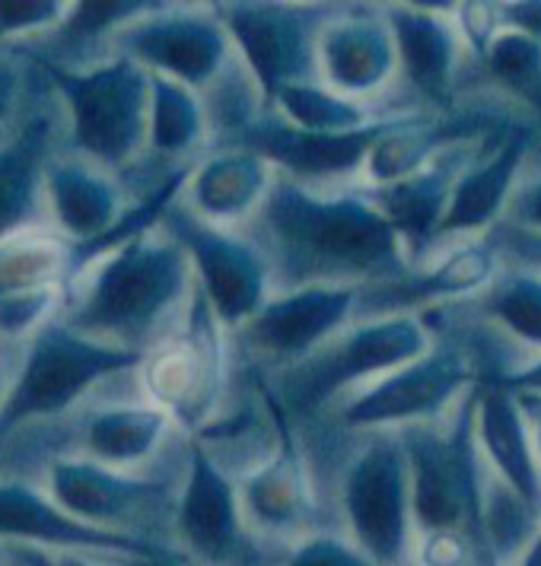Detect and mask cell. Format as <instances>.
Segmentation results:
<instances>
[{
    "mask_svg": "<svg viewBox=\"0 0 541 566\" xmlns=\"http://www.w3.org/2000/svg\"><path fill=\"white\" fill-rule=\"evenodd\" d=\"M256 217L258 249L278 290L312 283L379 286L412 271L402 239L361 185L310 188L278 176Z\"/></svg>",
    "mask_w": 541,
    "mask_h": 566,
    "instance_id": "obj_1",
    "label": "cell"
},
{
    "mask_svg": "<svg viewBox=\"0 0 541 566\" xmlns=\"http://www.w3.org/2000/svg\"><path fill=\"white\" fill-rule=\"evenodd\" d=\"M191 261L179 242L141 232L96 258L64 322L80 335L144 350V340L191 293Z\"/></svg>",
    "mask_w": 541,
    "mask_h": 566,
    "instance_id": "obj_2",
    "label": "cell"
},
{
    "mask_svg": "<svg viewBox=\"0 0 541 566\" xmlns=\"http://www.w3.org/2000/svg\"><path fill=\"white\" fill-rule=\"evenodd\" d=\"M424 318L434 328V347L408 366L392 369L332 405L341 430L361 437L376 430L439 423L456 411L471 388L485 382L481 360L449 306L424 310Z\"/></svg>",
    "mask_w": 541,
    "mask_h": 566,
    "instance_id": "obj_3",
    "label": "cell"
},
{
    "mask_svg": "<svg viewBox=\"0 0 541 566\" xmlns=\"http://www.w3.org/2000/svg\"><path fill=\"white\" fill-rule=\"evenodd\" d=\"M434 347V328L424 312L354 318L306 360L278 376V398L287 413L312 417L329 411L351 391L370 386L398 366H408Z\"/></svg>",
    "mask_w": 541,
    "mask_h": 566,
    "instance_id": "obj_4",
    "label": "cell"
},
{
    "mask_svg": "<svg viewBox=\"0 0 541 566\" xmlns=\"http://www.w3.org/2000/svg\"><path fill=\"white\" fill-rule=\"evenodd\" d=\"M344 538L379 566H408L414 547L412 474L395 430L361 433L337 474Z\"/></svg>",
    "mask_w": 541,
    "mask_h": 566,
    "instance_id": "obj_5",
    "label": "cell"
},
{
    "mask_svg": "<svg viewBox=\"0 0 541 566\" xmlns=\"http://www.w3.org/2000/svg\"><path fill=\"white\" fill-rule=\"evenodd\" d=\"M71 112V137L83 159L122 169L147 147L150 74L125 54L67 71L42 64Z\"/></svg>",
    "mask_w": 541,
    "mask_h": 566,
    "instance_id": "obj_6",
    "label": "cell"
},
{
    "mask_svg": "<svg viewBox=\"0 0 541 566\" xmlns=\"http://www.w3.org/2000/svg\"><path fill=\"white\" fill-rule=\"evenodd\" d=\"M147 350L80 335L67 322H49L29 340L27 360L0 405V442L35 417H58L96 386L144 363Z\"/></svg>",
    "mask_w": 541,
    "mask_h": 566,
    "instance_id": "obj_7",
    "label": "cell"
},
{
    "mask_svg": "<svg viewBox=\"0 0 541 566\" xmlns=\"http://www.w3.org/2000/svg\"><path fill=\"white\" fill-rule=\"evenodd\" d=\"M475 391L439 423L395 430L412 474L414 535L468 532L475 541V513L481 488V452L475 442Z\"/></svg>",
    "mask_w": 541,
    "mask_h": 566,
    "instance_id": "obj_8",
    "label": "cell"
},
{
    "mask_svg": "<svg viewBox=\"0 0 541 566\" xmlns=\"http://www.w3.org/2000/svg\"><path fill=\"white\" fill-rule=\"evenodd\" d=\"M214 13L230 32L232 49L252 74L261 112H271L281 90L315 80V39L335 7L236 0L217 3Z\"/></svg>",
    "mask_w": 541,
    "mask_h": 566,
    "instance_id": "obj_9",
    "label": "cell"
},
{
    "mask_svg": "<svg viewBox=\"0 0 541 566\" xmlns=\"http://www.w3.org/2000/svg\"><path fill=\"white\" fill-rule=\"evenodd\" d=\"M163 230L191 261L195 283L220 328H242L271 296V264L258 242L198 220L188 207L169 205Z\"/></svg>",
    "mask_w": 541,
    "mask_h": 566,
    "instance_id": "obj_10",
    "label": "cell"
},
{
    "mask_svg": "<svg viewBox=\"0 0 541 566\" xmlns=\"http://www.w3.org/2000/svg\"><path fill=\"white\" fill-rule=\"evenodd\" d=\"M141 376L150 405L181 427H201L223 391V340L220 322L191 283V310L185 332L144 354Z\"/></svg>",
    "mask_w": 541,
    "mask_h": 566,
    "instance_id": "obj_11",
    "label": "cell"
},
{
    "mask_svg": "<svg viewBox=\"0 0 541 566\" xmlns=\"http://www.w3.org/2000/svg\"><path fill=\"white\" fill-rule=\"evenodd\" d=\"M383 13L398 54V99L420 112H452L462 103V80L471 67L452 7L388 3Z\"/></svg>",
    "mask_w": 541,
    "mask_h": 566,
    "instance_id": "obj_12",
    "label": "cell"
},
{
    "mask_svg": "<svg viewBox=\"0 0 541 566\" xmlns=\"http://www.w3.org/2000/svg\"><path fill=\"white\" fill-rule=\"evenodd\" d=\"M315 80L354 103L383 105L386 99L395 112H420L392 99L398 90V54L383 7H335L315 39Z\"/></svg>",
    "mask_w": 541,
    "mask_h": 566,
    "instance_id": "obj_13",
    "label": "cell"
},
{
    "mask_svg": "<svg viewBox=\"0 0 541 566\" xmlns=\"http://www.w3.org/2000/svg\"><path fill=\"white\" fill-rule=\"evenodd\" d=\"M0 541L13 547L64 551V554H103L128 557L144 566H179L173 551L134 532H112L64 513L52 500L23 481H0Z\"/></svg>",
    "mask_w": 541,
    "mask_h": 566,
    "instance_id": "obj_14",
    "label": "cell"
},
{
    "mask_svg": "<svg viewBox=\"0 0 541 566\" xmlns=\"http://www.w3.org/2000/svg\"><path fill=\"white\" fill-rule=\"evenodd\" d=\"M115 49L147 74L176 80L198 93L227 71L232 42L214 10H173L163 3L122 29Z\"/></svg>",
    "mask_w": 541,
    "mask_h": 566,
    "instance_id": "obj_15",
    "label": "cell"
},
{
    "mask_svg": "<svg viewBox=\"0 0 541 566\" xmlns=\"http://www.w3.org/2000/svg\"><path fill=\"white\" fill-rule=\"evenodd\" d=\"M539 150L541 125L532 118H519L513 128L503 130L475 163H468L462 176L452 185L449 205L439 220V230L427 258H434L437 252L456 245V242H465V239L488 235L503 220L516 185Z\"/></svg>",
    "mask_w": 541,
    "mask_h": 566,
    "instance_id": "obj_16",
    "label": "cell"
},
{
    "mask_svg": "<svg viewBox=\"0 0 541 566\" xmlns=\"http://www.w3.org/2000/svg\"><path fill=\"white\" fill-rule=\"evenodd\" d=\"M395 118L398 115L379 118L366 128L344 130V134H310V130L287 125L278 112H261L239 128V147L256 150L284 179L310 185V188H332L351 179H357L361 185L366 156Z\"/></svg>",
    "mask_w": 541,
    "mask_h": 566,
    "instance_id": "obj_17",
    "label": "cell"
},
{
    "mask_svg": "<svg viewBox=\"0 0 541 566\" xmlns=\"http://www.w3.org/2000/svg\"><path fill=\"white\" fill-rule=\"evenodd\" d=\"M361 290L363 286H329V283L278 290L239 328L242 340L258 357L287 369L293 363L306 360L357 318Z\"/></svg>",
    "mask_w": 541,
    "mask_h": 566,
    "instance_id": "obj_18",
    "label": "cell"
},
{
    "mask_svg": "<svg viewBox=\"0 0 541 566\" xmlns=\"http://www.w3.org/2000/svg\"><path fill=\"white\" fill-rule=\"evenodd\" d=\"M176 522L188 554H195L201 564L246 566L256 554V535L242 518L239 488L207 452L205 442H191Z\"/></svg>",
    "mask_w": 541,
    "mask_h": 566,
    "instance_id": "obj_19",
    "label": "cell"
},
{
    "mask_svg": "<svg viewBox=\"0 0 541 566\" xmlns=\"http://www.w3.org/2000/svg\"><path fill=\"white\" fill-rule=\"evenodd\" d=\"M278 417V442L264 462L252 468L239 488V506L242 518L252 535L278 538L296 544L306 535L322 532L315 525L319 518V493L312 484V468L303 459V449L296 446V437L290 433L284 413Z\"/></svg>",
    "mask_w": 541,
    "mask_h": 566,
    "instance_id": "obj_20",
    "label": "cell"
},
{
    "mask_svg": "<svg viewBox=\"0 0 541 566\" xmlns=\"http://www.w3.org/2000/svg\"><path fill=\"white\" fill-rule=\"evenodd\" d=\"M500 255L490 245L488 235L465 239L443 249L424 264L412 268L405 277L379 286H363L357 318L373 315H402V312H424L465 303L478 296L500 271Z\"/></svg>",
    "mask_w": 541,
    "mask_h": 566,
    "instance_id": "obj_21",
    "label": "cell"
},
{
    "mask_svg": "<svg viewBox=\"0 0 541 566\" xmlns=\"http://www.w3.org/2000/svg\"><path fill=\"white\" fill-rule=\"evenodd\" d=\"M513 125H507V128H513ZM503 130H493L488 137H475V140H462V144L449 147L427 169L414 172L408 179L379 185V188H363L361 185L366 198L376 205V210L388 220V227L402 239V249L412 261V268H417L430 252L439 220H443L449 195H452V185L462 176L465 166L485 154Z\"/></svg>",
    "mask_w": 541,
    "mask_h": 566,
    "instance_id": "obj_22",
    "label": "cell"
},
{
    "mask_svg": "<svg viewBox=\"0 0 541 566\" xmlns=\"http://www.w3.org/2000/svg\"><path fill=\"white\" fill-rule=\"evenodd\" d=\"M475 442L490 471L541 515V464L526 413L510 388L485 382L475 391Z\"/></svg>",
    "mask_w": 541,
    "mask_h": 566,
    "instance_id": "obj_23",
    "label": "cell"
},
{
    "mask_svg": "<svg viewBox=\"0 0 541 566\" xmlns=\"http://www.w3.org/2000/svg\"><path fill=\"white\" fill-rule=\"evenodd\" d=\"M159 493L163 490L154 481L134 478L128 471L108 468L93 459H61L52 464L54 503L64 513L112 532H128L122 525L144 513Z\"/></svg>",
    "mask_w": 541,
    "mask_h": 566,
    "instance_id": "obj_24",
    "label": "cell"
},
{
    "mask_svg": "<svg viewBox=\"0 0 541 566\" xmlns=\"http://www.w3.org/2000/svg\"><path fill=\"white\" fill-rule=\"evenodd\" d=\"M45 191L52 201L54 223L64 242H71L74 249L100 242L125 217L118 181L83 156L49 163Z\"/></svg>",
    "mask_w": 541,
    "mask_h": 566,
    "instance_id": "obj_25",
    "label": "cell"
},
{
    "mask_svg": "<svg viewBox=\"0 0 541 566\" xmlns=\"http://www.w3.org/2000/svg\"><path fill=\"white\" fill-rule=\"evenodd\" d=\"M274 179V166L256 150H220L188 172V210L210 227L227 230L258 213Z\"/></svg>",
    "mask_w": 541,
    "mask_h": 566,
    "instance_id": "obj_26",
    "label": "cell"
},
{
    "mask_svg": "<svg viewBox=\"0 0 541 566\" xmlns=\"http://www.w3.org/2000/svg\"><path fill=\"white\" fill-rule=\"evenodd\" d=\"M52 125L49 115H32L0 147V242L29 230L39 213V195L49 172Z\"/></svg>",
    "mask_w": 541,
    "mask_h": 566,
    "instance_id": "obj_27",
    "label": "cell"
},
{
    "mask_svg": "<svg viewBox=\"0 0 541 566\" xmlns=\"http://www.w3.org/2000/svg\"><path fill=\"white\" fill-rule=\"evenodd\" d=\"M471 315L493 325L529 357L541 354V271L532 264L503 261L497 277L462 303Z\"/></svg>",
    "mask_w": 541,
    "mask_h": 566,
    "instance_id": "obj_28",
    "label": "cell"
},
{
    "mask_svg": "<svg viewBox=\"0 0 541 566\" xmlns=\"http://www.w3.org/2000/svg\"><path fill=\"white\" fill-rule=\"evenodd\" d=\"M169 430V417L154 405H122L90 413L83 423V439L90 459L125 471L156 452Z\"/></svg>",
    "mask_w": 541,
    "mask_h": 566,
    "instance_id": "obj_29",
    "label": "cell"
},
{
    "mask_svg": "<svg viewBox=\"0 0 541 566\" xmlns=\"http://www.w3.org/2000/svg\"><path fill=\"white\" fill-rule=\"evenodd\" d=\"M271 112H278L287 125L310 134H344V130H357L379 122V118H392V115H405L386 105L354 103L332 93L329 86H322L319 80L310 83H293L278 93V99L271 105Z\"/></svg>",
    "mask_w": 541,
    "mask_h": 566,
    "instance_id": "obj_30",
    "label": "cell"
},
{
    "mask_svg": "<svg viewBox=\"0 0 541 566\" xmlns=\"http://www.w3.org/2000/svg\"><path fill=\"white\" fill-rule=\"evenodd\" d=\"M205 125L207 112L195 90L150 74L147 147L156 156H185L205 137Z\"/></svg>",
    "mask_w": 541,
    "mask_h": 566,
    "instance_id": "obj_31",
    "label": "cell"
},
{
    "mask_svg": "<svg viewBox=\"0 0 541 566\" xmlns=\"http://www.w3.org/2000/svg\"><path fill=\"white\" fill-rule=\"evenodd\" d=\"M64 277H71V242L29 230L0 242V296L61 286Z\"/></svg>",
    "mask_w": 541,
    "mask_h": 566,
    "instance_id": "obj_32",
    "label": "cell"
},
{
    "mask_svg": "<svg viewBox=\"0 0 541 566\" xmlns=\"http://www.w3.org/2000/svg\"><path fill=\"white\" fill-rule=\"evenodd\" d=\"M159 7L163 3H154V0H83V3H71L64 23L54 29V35L49 32V52L54 49L64 61L83 57L105 32L118 35L134 20L154 13ZM64 61L52 64V67H64Z\"/></svg>",
    "mask_w": 541,
    "mask_h": 566,
    "instance_id": "obj_33",
    "label": "cell"
},
{
    "mask_svg": "<svg viewBox=\"0 0 541 566\" xmlns=\"http://www.w3.org/2000/svg\"><path fill=\"white\" fill-rule=\"evenodd\" d=\"M61 303V286L23 290L0 296V337H27L45 328Z\"/></svg>",
    "mask_w": 541,
    "mask_h": 566,
    "instance_id": "obj_34",
    "label": "cell"
},
{
    "mask_svg": "<svg viewBox=\"0 0 541 566\" xmlns=\"http://www.w3.org/2000/svg\"><path fill=\"white\" fill-rule=\"evenodd\" d=\"M278 566H379L341 532H315L290 544Z\"/></svg>",
    "mask_w": 541,
    "mask_h": 566,
    "instance_id": "obj_35",
    "label": "cell"
},
{
    "mask_svg": "<svg viewBox=\"0 0 541 566\" xmlns=\"http://www.w3.org/2000/svg\"><path fill=\"white\" fill-rule=\"evenodd\" d=\"M71 3L61 0H0V42L35 32H54L64 23Z\"/></svg>",
    "mask_w": 541,
    "mask_h": 566,
    "instance_id": "obj_36",
    "label": "cell"
},
{
    "mask_svg": "<svg viewBox=\"0 0 541 566\" xmlns=\"http://www.w3.org/2000/svg\"><path fill=\"white\" fill-rule=\"evenodd\" d=\"M408 566H481V551L468 532H424L414 535Z\"/></svg>",
    "mask_w": 541,
    "mask_h": 566,
    "instance_id": "obj_37",
    "label": "cell"
},
{
    "mask_svg": "<svg viewBox=\"0 0 541 566\" xmlns=\"http://www.w3.org/2000/svg\"><path fill=\"white\" fill-rule=\"evenodd\" d=\"M452 23L459 29L471 67L485 57L493 35L500 32V3H456Z\"/></svg>",
    "mask_w": 541,
    "mask_h": 566,
    "instance_id": "obj_38",
    "label": "cell"
},
{
    "mask_svg": "<svg viewBox=\"0 0 541 566\" xmlns=\"http://www.w3.org/2000/svg\"><path fill=\"white\" fill-rule=\"evenodd\" d=\"M503 223H513V227L541 235V166L535 163L526 166L522 179L516 185L513 198L503 213Z\"/></svg>",
    "mask_w": 541,
    "mask_h": 566,
    "instance_id": "obj_39",
    "label": "cell"
},
{
    "mask_svg": "<svg viewBox=\"0 0 541 566\" xmlns=\"http://www.w3.org/2000/svg\"><path fill=\"white\" fill-rule=\"evenodd\" d=\"M490 245L497 249L500 261H516V264H532L541 271V235L539 232L522 230L513 223H497L488 232Z\"/></svg>",
    "mask_w": 541,
    "mask_h": 566,
    "instance_id": "obj_40",
    "label": "cell"
},
{
    "mask_svg": "<svg viewBox=\"0 0 541 566\" xmlns=\"http://www.w3.org/2000/svg\"><path fill=\"white\" fill-rule=\"evenodd\" d=\"M500 29H513L541 45V0L500 3Z\"/></svg>",
    "mask_w": 541,
    "mask_h": 566,
    "instance_id": "obj_41",
    "label": "cell"
},
{
    "mask_svg": "<svg viewBox=\"0 0 541 566\" xmlns=\"http://www.w3.org/2000/svg\"><path fill=\"white\" fill-rule=\"evenodd\" d=\"M13 557L23 566H112L96 564L86 554H64V551H35V547H13Z\"/></svg>",
    "mask_w": 541,
    "mask_h": 566,
    "instance_id": "obj_42",
    "label": "cell"
},
{
    "mask_svg": "<svg viewBox=\"0 0 541 566\" xmlns=\"http://www.w3.org/2000/svg\"><path fill=\"white\" fill-rule=\"evenodd\" d=\"M20 93H23V74L13 61L0 57V122L10 118V112L20 103Z\"/></svg>",
    "mask_w": 541,
    "mask_h": 566,
    "instance_id": "obj_43",
    "label": "cell"
},
{
    "mask_svg": "<svg viewBox=\"0 0 541 566\" xmlns=\"http://www.w3.org/2000/svg\"><path fill=\"white\" fill-rule=\"evenodd\" d=\"M513 566H541V532L526 544V551L516 557Z\"/></svg>",
    "mask_w": 541,
    "mask_h": 566,
    "instance_id": "obj_44",
    "label": "cell"
},
{
    "mask_svg": "<svg viewBox=\"0 0 541 566\" xmlns=\"http://www.w3.org/2000/svg\"><path fill=\"white\" fill-rule=\"evenodd\" d=\"M3 398H7V388H3V369H0V405H3Z\"/></svg>",
    "mask_w": 541,
    "mask_h": 566,
    "instance_id": "obj_45",
    "label": "cell"
}]
</instances>
